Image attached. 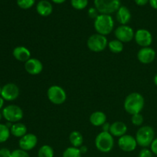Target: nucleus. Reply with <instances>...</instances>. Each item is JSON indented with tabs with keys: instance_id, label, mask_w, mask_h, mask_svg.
<instances>
[{
	"instance_id": "obj_17",
	"label": "nucleus",
	"mask_w": 157,
	"mask_h": 157,
	"mask_svg": "<svg viewBox=\"0 0 157 157\" xmlns=\"http://www.w3.org/2000/svg\"><path fill=\"white\" fill-rule=\"evenodd\" d=\"M127 127L124 122L121 121H116L110 125V133L113 136L116 137H121L124 135L127 134Z\"/></svg>"
},
{
	"instance_id": "obj_15",
	"label": "nucleus",
	"mask_w": 157,
	"mask_h": 157,
	"mask_svg": "<svg viewBox=\"0 0 157 157\" xmlns=\"http://www.w3.org/2000/svg\"><path fill=\"white\" fill-rule=\"evenodd\" d=\"M25 69L31 75H38L43 70V64L37 58H30L25 63Z\"/></svg>"
},
{
	"instance_id": "obj_37",
	"label": "nucleus",
	"mask_w": 157,
	"mask_h": 157,
	"mask_svg": "<svg viewBox=\"0 0 157 157\" xmlns=\"http://www.w3.org/2000/svg\"><path fill=\"white\" fill-rule=\"evenodd\" d=\"M79 150L80 151H81V154H85V153L87 152V150H88V149H87V147H86V146L82 145L81 147H80Z\"/></svg>"
},
{
	"instance_id": "obj_1",
	"label": "nucleus",
	"mask_w": 157,
	"mask_h": 157,
	"mask_svg": "<svg viewBox=\"0 0 157 157\" xmlns=\"http://www.w3.org/2000/svg\"><path fill=\"white\" fill-rule=\"evenodd\" d=\"M144 98L142 94L137 92L130 94L124 101V109L126 112L130 115L140 113L144 107Z\"/></svg>"
},
{
	"instance_id": "obj_35",
	"label": "nucleus",
	"mask_w": 157,
	"mask_h": 157,
	"mask_svg": "<svg viewBox=\"0 0 157 157\" xmlns=\"http://www.w3.org/2000/svg\"><path fill=\"white\" fill-rule=\"evenodd\" d=\"M110 125H111V124H109L108 122L104 123V124L101 126V127H102V131L103 132H109V133H110Z\"/></svg>"
},
{
	"instance_id": "obj_28",
	"label": "nucleus",
	"mask_w": 157,
	"mask_h": 157,
	"mask_svg": "<svg viewBox=\"0 0 157 157\" xmlns=\"http://www.w3.org/2000/svg\"><path fill=\"white\" fill-rule=\"evenodd\" d=\"M35 0H17V5L22 9H29L35 5Z\"/></svg>"
},
{
	"instance_id": "obj_31",
	"label": "nucleus",
	"mask_w": 157,
	"mask_h": 157,
	"mask_svg": "<svg viewBox=\"0 0 157 157\" xmlns=\"http://www.w3.org/2000/svg\"><path fill=\"white\" fill-rule=\"evenodd\" d=\"M153 152L147 148H143L139 153V157H153Z\"/></svg>"
},
{
	"instance_id": "obj_38",
	"label": "nucleus",
	"mask_w": 157,
	"mask_h": 157,
	"mask_svg": "<svg viewBox=\"0 0 157 157\" xmlns=\"http://www.w3.org/2000/svg\"><path fill=\"white\" fill-rule=\"evenodd\" d=\"M150 4L152 8L157 9V0H150Z\"/></svg>"
},
{
	"instance_id": "obj_8",
	"label": "nucleus",
	"mask_w": 157,
	"mask_h": 157,
	"mask_svg": "<svg viewBox=\"0 0 157 157\" xmlns=\"http://www.w3.org/2000/svg\"><path fill=\"white\" fill-rule=\"evenodd\" d=\"M2 117L11 123H18L23 118V110L20 107L17 105H9L3 108Z\"/></svg>"
},
{
	"instance_id": "obj_19",
	"label": "nucleus",
	"mask_w": 157,
	"mask_h": 157,
	"mask_svg": "<svg viewBox=\"0 0 157 157\" xmlns=\"http://www.w3.org/2000/svg\"><path fill=\"white\" fill-rule=\"evenodd\" d=\"M131 19V13L126 6H121L117 11V20L120 24L127 25Z\"/></svg>"
},
{
	"instance_id": "obj_30",
	"label": "nucleus",
	"mask_w": 157,
	"mask_h": 157,
	"mask_svg": "<svg viewBox=\"0 0 157 157\" xmlns=\"http://www.w3.org/2000/svg\"><path fill=\"white\" fill-rule=\"evenodd\" d=\"M10 157H30V156L27 151L18 149V150H15L12 152Z\"/></svg>"
},
{
	"instance_id": "obj_36",
	"label": "nucleus",
	"mask_w": 157,
	"mask_h": 157,
	"mask_svg": "<svg viewBox=\"0 0 157 157\" xmlns=\"http://www.w3.org/2000/svg\"><path fill=\"white\" fill-rule=\"evenodd\" d=\"M134 1L136 2V4L138 5V6H144L145 5H147L150 0H134Z\"/></svg>"
},
{
	"instance_id": "obj_9",
	"label": "nucleus",
	"mask_w": 157,
	"mask_h": 157,
	"mask_svg": "<svg viewBox=\"0 0 157 157\" xmlns=\"http://www.w3.org/2000/svg\"><path fill=\"white\" fill-rule=\"evenodd\" d=\"M116 38L123 43L131 41L134 38V31L130 26L127 25H122L116 29L114 32Z\"/></svg>"
},
{
	"instance_id": "obj_20",
	"label": "nucleus",
	"mask_w": 157,
	"mask_h": 157,
	"mask_svg": "<svg viewBox=\"0 0 157 157\" xmlns=\"http://www.w3.org/2000/svg\"><path fill=\"white\" fill-rule=\"evenodd\" d=\"M90 122L94 127H101L107 122V116L102 111H95L90 116Z\"/></svg>"
},
{
	"instance_id": "obj_13",
	"label": "nucleus",
	"mask_w": 157,
	"mask_h": 157,
	"mask_svg": "<svg viewBox=\"0 0 157 157\" xmlns=\"http://www.w3.org/2000/svg\"><path fill=\"white\" fill-rule=\"evenodd\" d=\"M38 144V137L33 133H26L24 136L20 138L18 146L21 150L30 151L36 147Z\"/></svg>"
},
{
	"instance_id": "obj_39",
	"label": "nucleus",
	"mask_w": 157,
	"mask_h": 157,
	"mask_svg": "<svg viewBox=\"0 0 157 157\" xmlns=\"http://www.w3.org/2000/svg\"><path fill=\"white\" fill-rule=\"evenodd\" d=\"M52 1L56 4H61V3H64L66 0H52Z\"/></svg>"
},
{
	"instance_id": "obj_27",
	"label": "nucleus",
	"mask_w": 157,
	"mask_h": 157,
	"mask_svg": "<svg viewBox=\"0 0 157 157\" xmlns=\"http://www.w3.org/2000/svg\"><path fill=\"white\" fill-rule=\"evenodd\" d=\"M72 7L77 10H82L87 7L88 0H71V1Z\"/></svg>"
},
{
	"instance_id": "obj_11",
	"label": "nucleus",
	"mask_w": 157,
	"mask_h": 157,
	"mask_svg": "<svg viewBox=\"0 0 157 157\" xmlns=\"http://www.w3.org/2000/svg\"><path fill=\"white\" fill-rule=\"evenodd\" d=\"M134 39L136 44L138 45L141 46L142 48L150 47V45L153 42V36H152V34L150 33V31L144 29H138L135 32Z\"/></svg>"
},
{
	"instance_id": "obj_34",
	"label": "nucleus",
	"mask_w": 157,
	"mask_h": 157,
	"mask_svg": "<svg viewBox=\"0 0 157 157\" xmlns=\"http://www.w3.org/2000/svg\"><path fill=\"white\" fill-rule=\"evenodd\" d=\"M150 150L153 152V154L157 156V138L154 139V140L153 141L152 144L150 145Z\"/></svg>"
},
{
	"instance_id": "obj_33",
	"label": "nucleus",
	"mask_w": 157,
	"mask_h": 157,
	"mask_svg": "<svg viewBox=\"0 0 157 157\" xmlns=\"http://www.w3.org/2000/svg\"><path fill=\"white\" fill-rule=\"evenodd\" d=\"M12 152L7 148L0 149V157H10Z\"/></svg>"
},
{
	"instance_id": "obj_22",
	"label": "nucleus",
	"mask_w": 157,
	"mask_h": 157,
	"mask_svg": "<svg viewBox=\"0 0 157 157\" xmlns=\"http://www.w3.org/2000/svg\"><path fill=\"white\" fill-rule=\"evenodd\" d=\"M69 140H70V143L72 145V147L80 148V147L83 145L84 138H83L82 134H81L79 131L75 130V131H72L71 133H70Z\"/></svg>"
},
{
	"instance_id": "obj_3",
	"label": "nucleus",
	"mask_w": 157,
	"mask_h": 157,
	"mask_svg": "<svg viewBox=\"0 0 157 157\" xmlns=\"http://www.w3.org/2000/svg\"><path fill=\"white\" fill-rule=\"evenodd\" d=\"M154 130L150 126H144L137 130L136 133V140L137 145L143 148H147L150 147L155 139Z\"/></svg>"
},
{
	"instance_id": "obj_16",
	"label": "nucleus",
	"mask_w": 157,
	"mask_h": 157,
	"mask_svg": "<svg viewBox=\"0 0 157 157\" xmlns=\"http://www.w3.org/2000/svg\"><path fill=\"white\" fill-rule=\"evenodd\" d=\"M14 58L18 61L25 62L29 61L31 58V52L25 46H17L12 52Z\"/></svg>"
},
{
	"instance_id": "obj_6",
	"label": "nucleus",
	"mask_w": 157,
	"mask_h": 157,
	"mask_svg": "<svg viewBox=\"0 0 157 157\" xmlns=\"http://www.w3.org/2000/svg\"><path fill=\"white\" fill-rule=\"evenodd\" d=\"M87 45L91 52H101L108 45V41L106 36L97 33L89 37Z\"/></svg>"
},
{
	"instance_id": "obj_14",
	"label": "nucleus",
	"mask_w": 157,
	"mask_h": 157,
	"mask_svg": "<svg viewBox=\"0 0 157 157\" xmlns=\"http://www.w3.org/2000/svg\"><path fill=\"white\" fill-rule=\"evenodd\" d=\"M156 58V52L150 47L142 48L137 53L138 61L144 64H148L153 62Z\"/></svg>"
},
{
	"instance_id": "obj_7",
	"label": "nucleus",
	"mask_w": 157,
	"mask_h": 157,
	"mask_svg": "<svg viewBox=\"0 0 157 157\" xmlns=\"http://www.w3.org/2000/svg\"><path fill=\"white\" fill-rule=\"evenodd\" d=\"M47 96L49 101L55 105H61L67 100L65 90L58 85H52L48 89Z\"/></svg>"
},
{
	"instance_id": "obj_4",
	"label": "nucleus",
	"mask_w": 157,
	"mask_h": 157,
	"mask_svg": "<svg viewBox=\"0 0 157 157\" xmlns=\"http://www.w3.org/2000/svg\"><path fill=\"white\" fill-rule=\"evenodd\" d=\"M95 147L101 153H109L114 147L113 136L109 132H101L95 138Z\"/></svg>"
},
{
	"instance_id": "obj_42",
	"label": "nucleus",
	"mask_w": 157,
	"mask_h": 157,
	"mask_svg": "<svg viewBox=\"0 0 157 157\" xmlns=\"http://www.w3.org/2000/svg\"><path fill=\"white\" fill-rule=\"evenodd\" d=\"M2 114L1 113H0V121L2 120Z\"/></svg>"
},
{
	"instance_id": "obj_2",
	"label": "nucleus",
	"mask_w": 157,
	"mask_h": 157,
	"mask_svg": "<svg viewBox=\"0 0 157 157\" xmlns=\"http://www.w3.org/2000/svg\"><path fill=\"white\" fill-rule=\"evenodd\" d=\"M94 26L98 34L105 36L113 30L114 21L111 15L101 14L94 19Z\"/></svg>"
},
{
	"instance_id": "obj_29",
	"label": "nucleus",
	"mask_w": 157,
	"mask_h": 157,
	"mask_svg": "<svg viewBox=\"0 0 157 157\" xmlns=\"http://www.w3.org/2000/svg\"><path fill=\"white\" fill-rule=\"evenodd\" d=\"M131 122L133 125L139 127L141 126L144 123V117L141 113H136V114L132 115Z\"/></svg>"
},
{
	"instance_id": "obj_12",
	"label": "nucleus",
	"mask_w": 157,
	"mask_h": 157,
	"mask_svg": "<svg viewBox=\"0 0 157 157\" xmlns=\"http://www.w3.org/2000/svg\"><path fill=\"white\" fill-rule=\"evenodd\" d=\"M19 95V88L14 83H9L2 88L1 97L7 101H15Z\"/></svg>"
},
{
	"instance_id": "obj_5",
	"label": "nucleus",
	"mask_w": 157,
	"mask_h": 157,
	"mask_svg": "<svg viewBox=\"0 0 157 157\" xmlns=\"http://www.w3.org/2000/svg\"><path fill=\"white\" fill-rule=\"evenodd\" d=\"M94 6L98 12L110 15L117 12L121 7V0H94Z\"/></svg>"
},
{
	"instance_id": "obj_41",
	"label": "nucleus",
	"mask_w": 157,
	"mask_h": 157,
	"mask_svg": "<svg viewBox=\"0 0 157 157\" xmlns=\"http://www.w3.org/2000/svg\"><path fill=\"white\" fill-rule=\"evenodd\" d=\"M153 81H154V84H156V85L157 86V75H155L154 79H153Z\"/></svg>"
},
{
	"instance_id": "obj_23",
	"label": "nucleus",
	"mask_w": 157,
	"mask_h": 157,
	"mask_svg": "<svg viewBox=\"0 0 157 157\" xmlns=\"http://www.w3.org/2000/svg\"><path fill=\"white\" fill-rule=\"evenodd\" d=\"M108 48L111 52L114 54H119L124 50V44L117 39H114L108 42Z\"/></svg>"
},
{
	"instance_id": "obj_18",
	"label": "nucleus",
	"mask_w": 157,
	"mask_h": 157,
	"mask_svg": "<svg viewBox=\"0 0 157 157\" xmlns=\"http://www.w3.org/2000/svg\"><path fill=\"white\" fill-rule=\"evenodd\" d=\"M37 12L41 16L46 17L50 15L53 11V6L47 0H41L38 2L36 6Z\"/></svg>"
},
{
	"instance_id": "obj_24",
	"label": "nucleus",
	"mask_w": 157,
	"mask_h": 157,
	"mask_svg": "<svg viewBox=\"0 0 157 157\" xmlns=\"http://www.w3.org/2000/svg\"><path fill=\"white\" fill-rule=\"evenodd\" d=\"M55 152L49 145H43L38 151V157H54Z\"/></svg>"
},
{
	"instance_id": "obj_21",
	"label": "nucleus",
	"mask_w": 157,
	"mask_h": 157,
	"mask_svg": "<svg viewBox=\"0 0 157 157\" xmlns=\"http://www.w3.org/2000/svg\"><path fill=\"white\" fill-rule=\"evenodd\" d=\"M11 134L13 135L15 137H22L27 133V127L24 124L21 123H15L12 124L10 128Z\"/></svg>"
},
{
	"instance_id": "obj_26",
	"label": "nucleus",
	"mask_w": 157,
	"mask_h": 157,
	"mask_svg": "<svg viewBox=\"0 0 157 157\" xmlns=\"http://www.w3.org/2000/svg\"><path fill=\"white\" fill-rule=\"evenodd\" d=\"M81 155L79 148L71 147L64 150L62 157H81Z\"/></svg>"
},
{
	"instance_id": "obj_40",
	"label": "nucleus",
	"mask_w": 157,
	"mask_h": 157,
	"mask_svg": "<svg viewBox=\"0 0 157 157\" xmlns=\"http://www.w3.org/2000/svg\"><path fill=\"white\" fill-rule=\"evenodd\" d=\"M4 101H5V100L3 99L2 97H0V110L2 108L3 105H4Z\"/></svg>"
},
{
	"instance_id": "obj_10",
	"label": "nucleus",
	"mask_w": 157,
	"mask_h": 157,
	"mask_svg": "<svg viewBox=\"0 0 157 157\" xmlns=\"http://www.w3.org/2000/svg\"><path fill=\"white\" fill-rule=\"evenodd\" d=\"M117 144L118 147L121 150L127 153L134 151L137 147L136 138L129 134H125L120 137Z\"/></svg>"
},
{
	"instance_id": "obj_43",
	"label": "nucleus",
	"mask_w": 157,
	"mask_h": 157,
	"mask_svg": "<svg viewBox=\"0 0 157 157\" xmlns=\"http://www.w3.org/2000/svg\"><path fill=\"white\" fill-rule=\"evenodd\" d=\"M1 93H2V87H0V95H1Z\"/></svg>"
},
{
	"instance_id": "obj_32",
	"label": "nucleus",
	"mask_w": 157,
	"mask_h": 157,
	"mask_svg": "<svg viewBox=\"0 0 157 157\" xmlns=\"http://www.w3.org/2000/svg\"><path fill=\"white\" fill-rule=\"evenodd\" d=\"M98 11L97 10L96 8H90L88 10V16L90 17V18H95L98 16Z\"/></svg>"
},
{
	"instance_id": "obj_25",
	"label": "nucleus",
	"mask_w": 157,
	"mask_h": 157,
	"mask_svg": "<svg viewBox=\"0 0 157 157\" xmlns=\"http://www.w3.org/2000/svg\"><path fill=\"white\" fill-rule=\"evenodd\" d=\"M10 129L6 124H0V144L5 143L10 136Z\"/></svg>"
}]
</instances>
